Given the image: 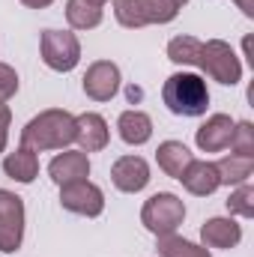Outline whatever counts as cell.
Here are the masks:
<instances>
[{
    "label": "cell",
    "instance_id": "1",
    "mask_svg": "<svg viewBox=\"0 0 254 257\" xmlns=\"http://www.w3.org/2000/svg\"><path fill=\"white\" fill-rule=\"evenodd\" d=\"M69 144H75V117L63 108H48L21 128V147H30L33 153L66 150Z\"/></svg>",
    "mask_w": 254,
    "mask_h": 257
},
{
    "label": "cell",
    "instance_id": "2",
    "mask_svg": "<svg viewBox=\"0 0 254 257\" xmlns=\"http://www.w3.org/2000/svg\"><path fill=\"white\" fill-rule=\"evenodd\" d=\"M162 102L177 117H203L209 108L206 81L194 72H174L162 84Z\"/></svg>",
    "mask_w": 254,
    "mask_h": 257
},
{
    "label": "cell",
    "instance_id": "3",
    "mask_svg": "<svg viewBox=\"0 0 254 257\" xmlns=\"http://www.w3.org/2000/svg\"><path fill=\"white\" fill-rule=\"evenodd\" d=\"M180 6L174 0H114V15L129 30H141L147 24H171Z\"/></svg>",
    "mask_w": 254,
    "mask_h": 257
},
{
    "label": "cell",
    "instance_id": "4",
    "mask_svg": "<svg viewBox=\"0 0 254 257\" xmlns=\"http://www.w3.org/2000/svg\"><path fill=\"white\" fill-rule=\"evenodd\" d=\"M186 218V203L174 192H159L153 194L144 209H141V224L153 233V236H165V233H177V227Z\"/></svg>",
    "mask_w": 254,
    "mask_h": 257
},
{
    "label": "cell",
    "instance_id": "5",
    "mask_svg": "<svg viewBox=\"0 0 254 257\" xmlns=\"http://www.w3.org/2000/svg\"><path fill=\"white\" fill-rule=\"evenodd\" d=\"M197 66L212 81H218L224 87H233V84L242 81V63H239L236 51L227 42H221V39H209V42L200 45V60H197Z\"/></svg>",
    "mask_w": 254,
    "mask_h": 257
},
{
    "label": "cell",
    "instance_id": "6",
    "mask_svg": "<svg viewBox=\"0 0 254 257\" xmlns=\"http://www.w3.org/2000/svg\"><path fill=\"white\" fill-rule=\"evenodd\" d=\"M42 63L54 72H72L81 63V42L72 30H42L39 36Z\"/></svg>",
    "mask_w": 254,
    "mask_h": 257
},
{
    "label": "cell",
    "instance_id": "7",
    "mask_svg": "<svg viewBox=\"0 0 254 257\" xmlns=\"http://www.w3.org/2000/svg\"><path fill=\"white\" fill-rule=\"evenodd\" d=\"M24 242V200L9 189H0V251L15 254Z\"/></svg>",
    "mask_w": 254,
    "mask_h": 257
},
{
    "label": "cell",
    "instance_id": "8",
    "mask_svg": "<svg viewBox=\"0 0 254 257\" xmlns=\"http://www.w3.org/2000/svg\"><path fill=\"white\" fill-rule=\"evenodd\" d=\"M60 206L66 212L84 215V218H96L105 209V192L90 183V180H78V183H66L60 186Z\"/></svg>",
    "mask_w": 254,
    "mask_h": 257
},
{
    "label": "cell",
    "instance_id": "9",
    "mask_svg": "<svg viewBox=\"0 0 254 257\" xmlns=\"http://www.w3.org/2000/svg\"><path fill=\"white\" fill-rule=\"evenodd\" d=\"M84 93H87V99H93V102H111L114 96H117V90H120V66L111 63V60H96V63L87 66V72H84Z\"/></svg>",
    "mask_w": 254,
    "mask_h": 257
},
{
    "label": "cell",
    "instance_id": "10",
    "mask_svg": "<svg viewBox=\"0 0 254 257\" xmlns=\"http://www.w3.org/2000/svg\"><path fill=\"white\" fill-rule=\"evenodd\" d=\"M111 183L126 194H138L150 186V165L141 156H120L111 168Z\"/></svg>",
    "mask_w": 254,
    "mask_h": 257
},
{
    "label": "cell",
    "instance_id": "11",
    "mask_svg": "<svg viewBox=\"0 0 254 257\" xmlns=\"http://www.w3.org/2000/svg\"><path fill=\"white\" fill-rule=\"evenodd\" d=\"M108 141H111V128L102 114L84 111L75 117V144L81 147V153H99L108 147Z\"/></svg>",
    "mask_w": 254,
    "mask_h": 257
},
{
    "label": "cell",
    "instance_id": "12",
    "mask_svg": "<svg viewBox=\"0 0 254 257\" xmlns=\"http://www.w3.org/2000/svg\"><path fill=\"white\" fill-rule=\"evenodd\" d=\"M200 239H203L206 248L230 251V248H236V245L242 242V227H239V221H236L233 215H230V218L215 215V218H206V221L200 224Z\"/></svg>",
    "mask_w": 254,
    "mask_h": 257
},
{
    "label": "cell",
    "instance_id": "13",
    "mask_svg": "<svg viewBox=\"0 0 254 257\" xmlns=\"http://www.w3.org/2000/svg\"><path fill=\"white\" fill-rule=\"evenodd\" d=\"M48 177H51L57 186L87 180V177H90V156L81 153V150H63L60 156L51 159V165H48Z\"/></svg>",
    "mask_w": 254,
    "mask_h": 257
},
{
    "label": "cell",
    "instance_id": "14",
    "mask_svg": "<svg viewBox=\"0 0 254 257\" xmlns=\"http://www.w3.org/2000/svg\"><path fill=\"white\" fill-rule=\"evenodd\" d=\"M233 120L227 114H212L206 117V123L194 132V144L203 150V153H221L230 147V135H233Z\"/></svg>",
    "mask_w": 254,
    "mask_h": 257
},
{
    "label": "cell",
    "instance_id": "15",
    "mask_svg": "<svg viewBox=\"0 0 254 257\" xmlns=\"http://www.w3.org/2000/svg\"><path fill=\"white\" fill-rule=\"evenodd\" d=\"M180 183L194 197H209V194L221 186L218 171H215V162H200V159H191L189 168L180 174Z\"/></svg>",
    "mask_w": 254,
    "mask_h": 257
},
{
    "label": "cell",
    "instance_id": "16",
    "mask_svg": "<svg viewBox=\"0 0 254 257\" xmlns=\"http://www.w3.org/2000/svg\"><path fill=\"white\" fill-rule=\"evenodd\" d=\"M3 174L15 183H33L39 177V156L30 150V147H18L15 153H9L3 159Z\"/></svg>",
    "mask_w": 254,
    "mask_h": 257
},
{
    "label": "cell",
    "instance_id": "17",
    "mask_svg": "<svg viewBox=\"0 0 254 257\" xmlns=\"http://www.w3.org/2000/svg\"><path fill=\"white\" fill-rule=\"evenodd\" d=\"M191 159H194V156H191V150L183 141H165V144H159V150H156L159 168H162L168 177H174V180H180V174L189 168Z\"/></svg>",
    "mask_w": 254,
    "mask_h": 257
},
{
    "label": "cell",
    "instance_id": "18",
    "mask_svg": "<svg viewBox=\"0 0 254 257\" xmlns=\"http://www.w3.org/2000/svg\"><path fill=\"white\" fill-rule=\"evenodd\" d=\"M117 132L129 147H141L153 138V120L144 111H123L117 120Z\"/></svg>",
    "mask_w": 254,
    "mask_h": 257
},
{
    "label": "cell",
    "instance_id": "19",
    "mask_svg": "<svg viewBox=\"0 0 254 257\" xmlns=\"http://www.w3.org/2000/svg\"><path fill=\"white\" fill-rule=\"evenodd\" d=\"M215 171H218L221 186H242V183H248V180H251L254 159L230 153V156H224V159H218V162H215Z\"/></svg>",
    "mask_w": 254,
    "mask_h": 257
},
{
    "label": "cell",
    "instance_id": "20",
    "mask_svg": "<svg viewBox=\"0 0 254 257\" xmlns=\"http://www.w3.org/2000/svg\"><path fill=\"white\" fill-rule=\"evenodd\" d=\"M66 21L72 30H93L102 24V6L90 0H66Z\"/></svg>",
    "mask_w": 254,
    "mask_h": 257
},
{
    "label": "cell",
    "instance_id": "21",
    "mask_svg": "<svg viewBox=\"0 0 254 257\" xmlns=\"http://www.w3.org/2000/svg\"><path fill=\"white\" fill-rule=\"evenodd\" d=\"M156 248H159V257H212L206 245L189 242V239H183L177 233L156 236Z\"/></svg>",
    "mask_w": 254,
    "mask_h": 257
},
{
    "label": "cell",
    "instance_id": "22",
    "mask_svg": "<svg viewBox=\"0 0 254 257\" xmlns=\"http://www.w3.org/2000/svg\"><path fill=\"white\" fill-rule=\"evenodd\" d=\"M200 39L194 36H174L168 42V60L177 66H197L200 60Z\"/></svg>",
    "mask_w": 254,
    "mask_h": 257
},
{
    "label": "cell",
    "instance_id": "23",
    "mask_svg": "<svg viewBox=\"0 0 254 257\" xmlns=\"http://www.w3.org/2000/svg\"><path fill=\"white\" fill-rule=\"evenodd\" d=\"M227 212L230 215H242V218H254V189L251 183L236 186V192L227 197Z\"/></svg>",
    "mask_w": 254,
    "mask_h": 257
},
{
    "label": "cell",
    "instance_id": "24",
    "mask_svg": "<svg viewBox=\"0 0 254 257\" xmlns=\"http://www.w3.org/2000/svg\"><path fill=\"white\" fill-rule=\"evenodd\" d=\"M230 150H233L236 156H248V159H254V126L248 123V120H242V123L233 126Z\"/></svg>",
    "mask_w": 254,
    "mask_h": 257
},
{
    "label": "cell",
    "instance_id": "25",
    "mask_svg": "<svg viewBox=\"0 0 254 257\" xmlns=\"http://www.w3.org/2000/svg\"><path fill=\"white\" fill-rule=\"evenodd\" d=\"M18 93V72L9 63H0V102L6 105Z\"/></svg>",
    "mask_w": 254,
    "mask_h": 257
},
{
    "label": "cell",
    "instance_id": "26",
    "mask_svg": "<svg viewBox=\"0 0 254 257\" xmlns=\"http://www.w3.org/2000/svg\"><path fill=\"white\" fill-rule=\"evenodd\" d=\"M9 123H12V111L9 105L0 102V153L6 150V141H9Z\"/></svg>",
    "mask_w": 254,
    "mask_h": 257
},
{
    "label": "cell",
    "instance_id": "27",
    "mask_svg": "<svg viewBox=\"0 0 254 257\" xmlns=\"http://www.w3.org/2000/svg\"><path fill=\"white\" fill-rule=\"evenodd\" d=\"M233 3L242 9V15H248V18L254 15V0H233Z\"/></svg>",
    "mask_w": 254,
    "mask_h": 257
},
{
    "label": "cell",
    "instance_id": "28",
    "mask_svg": "<svg viewBox=\"0 0 254 257\" xmlns=\"http://www.w3.org/2000/svg\"><path fill=\"white\" fill-rule=\"evenodd\" d=\"M24 6H30V9H45V6H51L54 0H21Z\"/></svg>",
    "mask_w": 254,
    "mask_h": 257
},
{
    "label": "cell",
    "instance_id": "29",
    "mask_svg": "<svg viewBox=\"0 0 254 257\" xmlns=\"http://www.w3.org/2000/svg\"><path fill=\"white\" fill-rule=\"evenodd\" d=\"M90 3H99V6H105V3H108V0H90Z\"/></svg>",
    "mask_w": 254,
    "mask_h": 257
},
{
    "label": "cell",
    "instance_id": "30",
    "mask_svg": "<svg viewBox=\"0 0 254 257\" xmlns=\"http://www.w3.org/2000/svg\"><path fill=\"white\" fill-rule=\"evenodd\" d=\"M174 3H177V6H183V3H189V0H174Z\"/></svg>",
    "mask_w": 254,
    "mask_h": 257
}]
</instances>
